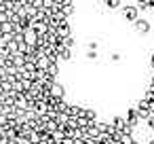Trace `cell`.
<instances>
[{
	"label": "cell",
	"mask_w": 154,
	"mask_h": 144,
	"mask_svg": "<svg viewBox=\"0 0 154 144\" xmlns=\"http://www.w3.org/2000/svg\"><path fill=\"white\" fill-rule=\"evenodd\" d=\"M120 15H122V19H127V21H135V19L139 17L137 9H135L133 5H122V7H120Z\"/></svg>",
	"instance_id": "cell-1"
},
{
	"label": "cell",
	"mask_w": 154,
	"mask_h": 144,
	"mask_svg": "<svg viewBox=\"0 0 154 144\" xmlns=\"http://www.w3.org/2000/svg\"><path fill=\"white\" fill-rule=\"evenodd\" d=\"M133 28H135V32H137V34H141V36H143V34H148V32H150V21H148V19H143V17H137V19L133 21Z\"/></svg>",
	"instance_id": "cell-2"
},
{
	"label": "cell",
	"mask_w": 154,
	"mask_h": 144,
	"mask_svg": "<svg viewBox=\"0 0 154 144\" xmlns=\"http://www.w3.org/2000/svg\"><path fill=\"white\" fill-rule=\"evenodd\" d=\"M106 9H120L122 7V0H101Z\"/></svg>",
	"instance_id": "cell-3"
},
{
	"label": "cell",
	"mask_w": 154,
	"mask_h": 144,
	"mask_svg": "<svg viewBox=\"0 0 154 144\" xmlns=\"http://www.w3.org/2000/svg\"><path fill=\"white\" fill-rule=\"evenodd\" d=\"M137 11H150V5H148V0H137V2L133 5Z\"/></svg>",
	"instance_id": "cell-4"
},
{
	"label": "cell",
	"mask_w": 154,
	"mask_h": 144,
	"mask_svg": "<svg viewBox=\"0 0 154 144\" xmlns=\"http://www.w3.org/2000/svg\"><path fill=\"white\" fill-rule=\"evenodd\" d=\"M146 125H148V129H152V131H154V114H150V117L146 119Z\"/></svg>",
	"instance_id": "cell-5"
},
{
	"label": "cell",
	"mask_w": 154,
	"mask_h": 144,
	"mask_svg": "<svg viewBox=\"0 0 154 144\" xmlns=\"http://www.w3.org/2000/svg\"><path fill=\"white\" fill-rule=\"evenodd\" d=\"M85 55H87V59H97V51H89Z\"/></svg>",
	"instance_id": "cell-6"
},
{
	"label": "cell",
	"mask_w": 154,
	"mask_h": 144,
	"mask_svg": "<svg viewBox=\"0 0 154 144\" xmlns=\"http://www.w3.org/2000/svg\"><path fill=\"white\" fill-rule=\"evenodd\" d=\"M150 64H152V68H154V55H152V57H150Z\"/></svg>",
	"instance_id": "cell-7"
}]
</instances>
